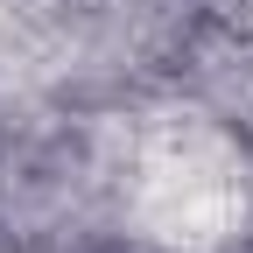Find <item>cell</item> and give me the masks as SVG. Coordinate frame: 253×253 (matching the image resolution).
Returning a JSON list of instances; mask_svg holds the SVG:
<instances>
[]
</instances>
